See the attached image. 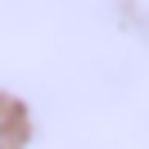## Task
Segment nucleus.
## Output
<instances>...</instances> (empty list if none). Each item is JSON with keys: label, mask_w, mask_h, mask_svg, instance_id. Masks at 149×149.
<instances>
[{"label": "nucleus", "mask_w": 149, "mask_h": 149, "mask_svg": "<svg viewBox=\"0 0 149 149\" xmlns=\"http://www.w3.org/2000/svg\"><path fill=\"white\" fill-rule=\"evenodd\" d=\"M23 140V113L9 100H0V149H18Z\"/></svg>", "instance_id": "1"}]
</instances>
